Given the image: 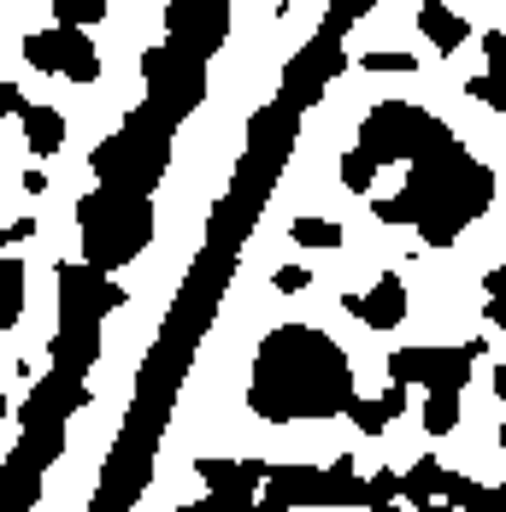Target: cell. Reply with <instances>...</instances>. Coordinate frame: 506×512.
<instances>
[{
  "instance_id": "obj_28",
  "label": "cell",
  "mask_w": 506,
  "mask_h": 512,
  "mask_svg": "<svg viewBox=\"0 0 506 512\" xmlns=\"http://www.w3.org/2000/svg\"><path fill=\"white\" fill-rule=\"evenodd\" d=\"M0 106H6V112H18V118H24V112H30V101H24V89H18V83H12V77H6V83H0Z\"/></svg>"
},
{
  "instance_id": "obj_6",
  "label": "cell",
  "mask_w": 506,
  "mask_h": 512,
  "mask_svg": "<svg viewBox=\"0 0 506 512\" xmlns=\"http://www.w3.org/2000/svg\"><path fill=\"white\" fill-rule=\"evenodd\" d=\"M89 171H95L101 189L148 195L153 183L165 177V136H153V112H136V124H124L118 136H106L101 148L89 154Z\"/></svg>"
},
{
  "instance_id": "obj_23",
  "label": "cell",
  "mask_w": 506,
  "mask_h": 512,
  "mask_svg": "<svg viewBox=\"0 0 506 512\" xmlns=\"http://www.w3.org/2000/svg\"><path fill=\"white\" fill-rule=\"evenodd\" d=\"M371 212H377V224H412V201L406 195H383Z\"/></svg>"
},
{
  "instance_id": "obj_11",
  "label": "cell",
  "mask_w": 506,
  "mask_h": 512,
  "mask_svg": "<svg viewBox=\"0 0 506 512\" xmlns=\"http://www.w3.org/2000/svg\"><path fill=\"white\" fill-rule=\"evenodd\" d=\"M342 307L354 312L365 330H395L406 318V283L395 271H383V277L371 283V295H342Z\"/></svg>"
},
{
  "instance_id": "obj_13",
  "label": "cell",
  "mask_w": 506,
  "mask_h": 512,
  "mask_svg": "<svg viewBox=\"0 0 506 512\" xmlns=\"http://www.w3.org/2000/svg\"><path fill=\"white\" fill-rule=\"evenodd\" d=\"M401 412H406V383H389L377 401H354V407H348V418H354L359 436H377V430H389Z\"/></svg>"
},
{
  "instance_id": "obj_5",
  "label": "cell",
  "mask_w": 506,
  "mask_h": 512,
  "mask_svg": "<svg viewBox=\"0 0 506 512\" xmlns=\"http://www.w3.org/2000/svg\"><path fill=\"white\" fill-rule=\"evenodd\" d=\"M442 142H454V130L436 112H424V106H412V101L371 106V118L359 124V148L377 165H412V159H424Z\"/></svg>"
},
{
  "instance_id": "obj_27",
  "label": "cell",
  "mask_w": 506,
  "mask_h": 512,
  "mask_svg": "<svg viewBox=\"0 0 506 512\" xmlns=\"http://www.w3.org/2000/svg\"><path fill=\"white\" fill-rule=\"evenodd\" d=\"M30 236H36V218H18V224H6V236H0V248L12 254V248H18V242H30Z\"/></svg>"
},
{
  "instance_id": "obj_17",
  "label": "cell",
  "mask_w": 506,
  "mask_h": 512,
  "mask_svg": "<svg viewBox=\"0 0 506 512\" xmlns=\"http://www.w3.org/2000/svg\"><path fill=\"white\" fill-rule=\"evenodd\" d=\"M289 236H295V248H342V224L336 218H295Z\"/></svg>"
},
{
  "instance_id": "obj_12",
  "label": "cell",
  "mask_w": 506,
  "mask_h": 512,
  "mask_svg": "<svg viewBox=\"0 0 506 512\" xmlns=\"http://www.w3.org/2000/svg\"><path fill=\"white\" fill-rule=\"evenodd\" d=\"M418 30H424V42L436 53H459L471 42V24L459 18L448 0H418Z\"/></svg>"
},
{
  "instance_id": "obj_25",
  "label": "cell",
  "mask_w": 506,
  "mask_h": 512,
  "mask_svg": "<svg viewBox=\"0 0 506 512\" xmlns=\"http://www.w3.org/2000/svg\"><path fill=\"white\" fill-rule=\"evenodd\" d=\"M271 283H277V289H283V295H301L306 283H312V271H306V265H283V271H277V277H271Z\"/></svg>"
},
{
  "instance_id": "obj_14",
  "label": "cell",
  "mask_w": 506,
  "mask_h": 512,
  "mask_svg": "<svg viewBox=\"0 0 506 512\" xmlns=\"http://www.w3.org/2000/svg\"><path fill=\"white\" fill-rule=\"evenodd\" d=\"M24 142H30L36 159H53L65 148V118H59V106H30V112H24Z\"/></svg>"
},
{
  "instance_id": "obj_16",
  "label": "cell",
  "mask_w": 506,
  "mask_h": 512,
  "mask_svg": "<svg viewBox=\"0 0 506 512\" xmlns=\"http://www.w3.org/2000/svg\"><path fill=\"white\" fill-rule=\"evenodd\" d=\"M424 430L454 436L459 430V389H424Z\"/></svg>"
},
{
  "instance_id": "obj_29",
  "label": "cell",
  "mask_w": 506,
  "mask_h": 512,
  "mask_svg": "<svg viewBox=\"0 0 506 512\" xmlns=\"http://www.w3.org/2000/svg\"><path fill=\"white\" fill-rule=\"evenodd\" d=\"M483 53L489 65H506V30H483Z\"/></svg>"
},
{
  "instance_id": "obj_4",
  "label": "cell",
  "mask_w": 506,
  "mask_h": 512,
  "mask_svg": "<svg viewBox=\"0 0 506 512\" xmlns=\"http://www.w3.org/2000/svg\"><path fill=\"white\" fill-rule=\"evenodd\" d=\"M371 483L354 471V454H342L336 465H271L265 495L253 512H295V507H365Z\"/></svg>"
},
{
  "instance_id": "obj_18",
  "label": "cell",
  "mask_w": 506,
  "mask_h": 512,
  "mask_svg": "<svg viewBox=\"0 0 506 512\" xmlns=\"http://www.w3.org/2000/svg\"><path fill=\"white\" fill-rule=\"evenodd\" d=\"M465 95H471V101H483V106H495V112H506V65H489L483 77H471V83H465Z\"/></svg>"
},
{
  "instance_id": "obj_26",
  "label": "cell",
  "mask_w": 506,
  "mask_h": 512,
  "mask_svg": "<svg viewBox=\"0 0 506 512\" xmlns=\"http://www.w3.org/2000/svg\"><path fill=\"white\" fill-rule=\"evenodd\" d=\"M165 65H171V53H165V48H148V53H142V77H148V83H165V77H171Z\"/></svg>"
},
{
  "instance_id": "obj_31",
  "label": "cell",
  "mask_w": 506,
  "mask_h": 512,
  "mask_svg": "<svg viewBox=\"0 0 506 512\" xmlns=\"http://www.w3.org/2000/svg\"><path fill=\"white\" fill-rule=\"evenodd\" d=\"M501 448H506V424H501Z\"/></svg>"
},
{
  "instance_id": "obj_2",
  "label": "cell",
  "mask_w": 506,
  "mask_h": 512,
  "mask_svg": "<svg viewBox=\"0 0 506 512\" xmlns=\"http://www.w3.org/2000/svg\"><path fill=\"white\" fill-rule=\"evenodd\" d=\"M401 195L412 201V230L424 236V248H454L495 201V171L454 136L406 165Z\"/></svg>"
},
{
  "instance_id": "obj_24",
  "label": "cell",
  "mask_w": 506,
  "mask_h": 512,
  "mask_svg": "<svg viewBox=\"0 0 506 512\" xmlns=\"http://www.w3.org/2000/svg\"><path fill=\"white\" fill-rule=\"evenodd\" d=\"M359 65H365V71H418V59H412V53H365Z\"/></svg>"
},
{
  "instance_id": "obj_10",
  "label": "cell",
  "mask_w": 506,
  "mask_h": 512,
  "mask_svg": "<svg viewBox=\"0 0 506 512\" xmlns=\"http://www.w3.org/2000/svg\"><path fill=\"white\" fill-rule=\"evenodd\" d=\"M454 471L448 465H436V454H424V460L412 465V471H401V501L418 512H459L454 507Z\"/></svg>"
},
{
  "instance_id": "obj_9",
  "label": "cell",
  "mask_w": 506,
  "mask_h": 512,
  "mask_svg": "<svg viewBox=\"0 0 506 512\" xmlns=\"http://www.w3.org/2000/svg\"><path fill=\"white\" fill-rule=\"evenodd\" d=\"M195 477L206 483V512H253L259 507V495H265V477H271V465L265 460H218V454H206L195 460Z\"/></svg>"
},
{
  "instance_id": "obj_8",
  "label": "cell",
  "mask_w": 506,
  "mask_h": 512,
  "mask_svg": "<svg viewBox=\"0 0 506 512\" xmlns=\"http://www.w3.org/2000/svg\"><path fill=\"white\" fill-rule=\"evenodd\" d=\"M477 354H489V342H465V348H401L389 354V383H418V389H465Z\"/></svg>"
},
{
  "instance_id": "obj_19",
  "label": "cell",
  "mask_w": 506,
  "mask_h": 512,
  "mask_svg": "<svg viewBox=\"0 0 506 512\" xmlns=\"http://www.w3.org/2000/svg\"><path fill=\"white\" fill-rule=\"evenodd\" d=\"M365 512H401V471H377V477H371Z\"/></svg>"
},
{
  "instance_id": "obj_30",
  "label": "cell",
  "mask_w": 506,
  "mask_h": 512,
  "mask_svg": "<svg viewBox=\"0 0 506 512\" xmlns=\"http://www.w3.org/2000/svg\"><path fill=\"white\" fill-rule=\"evenodd\" d=\"M495 395H501V401H506V359H501V365H495Z\"/></svg>"
},
{
  "instance_id": "obj_3",
  "label": "cell",
  "mask_w": 506,
  "mask_h": 512,
  "mask_svg": "<svg viewBox=\"0 0 506 512\" xmlns=\"http://www.w3.org/2000/svg\"><path fill=\"white\" fill-rule=\"evenodd\" d=\"M77 230H83V259L95 271H118L153 242V206L130 189H95L77 201Z\"/></svg>"
},
{
  "instance_id": "obj_1",
  "label": "cell",
  "mask_w": 506,
  "mask_h": 512,
  "mask_svg": "<svg viewBox=\"0 0 506 512\" xmlns=\"http://www.w3.org/2000/svg\"><path fill=\"white\" fill-rule=\"evenodd\" d=\"M354 365L336 336L318 324H277L248 371V412L265 424H295V418H348L354 407Z\"/></svg>"
},
{
  "instance_id": "obj_15",
  "label": "cell",
  "mask_w": 506,
  "mask_h": 512,
  "mask_svg": "<svg viewBox=\"0 0 506 512\" xmlns=\"http://www.w3.org/2000/svg\"><path fill=\"white\" fill-rule=\"evenodd\" d=\"M24 318V259H0V330H12Z\"/></svg>"
},
{
  "instance_id": "obj_21",
  "label": "cell",
  "mask_w": 506,
  "mask_h": 512,
  "mask_svg": "<svg viewBox=\"0 0 506 512\" xmlns=\"http://www.w3.org/2000/svg\"><path fill=\"white\" fill-rule=\"evenodd\" d=\"M101 12H106V0H59V6H53V24H83V30H89Z\"/></svg>"
},
{
  "instance_id": "obj_20",
  "label": "cell",
  "mask_w": 506,
  "mask_h": 512,
  "mask_svg": "<svg viewBox=\"0 0 506 512\" xmlns=\"http://www.w3.org/2000/svg\"><path fill=\"white\" fill-rule=\"evenodd\" d=\"M342 183H348L354 195H365V189L377 183V159L365 154V148H354V154H342Z\"/></svg>"
},
{
  "instance_id": "obj_7",
  "label": "cell",
  "mask_w": 506,
  "mask_h": 512,
  "mask_svg": "<svg viewBox=\"0 0 506 512\" xmlns=\"http://www.w3.org/2000/svg\"><path fill=\"white\" fill-rule=\"evenodd\" d=\"M24 59L48 77H71V83H95L101 77V53L95 36L83 24H48V30H30L24 36Z\"/></svg>"
},
{
  "instance_id": "obj_22",
  "label": "cell",
  "mask_w": 506,
  "mask_h": 512,
  "mask_svg": "<svg viewBox=\"0 0 506 512\" xmlns=\"http://www.w3.org/2000/svg\"><path fill=\"white\" fill-rule=\"evenodd\" d=\"M483 295H489V324H495V330H506V265H495V271H489V277H483Z\"/></svg>"
}]
</instances>
